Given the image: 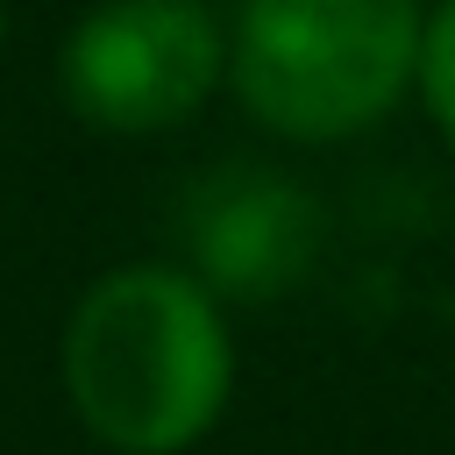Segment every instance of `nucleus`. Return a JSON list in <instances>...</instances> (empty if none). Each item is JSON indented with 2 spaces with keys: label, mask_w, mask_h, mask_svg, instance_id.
I'll list each match as a JSON object with an SVG mask.
<instances>
[{
  "label": "nucleus",
  "mask_w": 455,
  "mask_h": 455,
  "mask_svg": "<svg viewBox=\"0 0 455 455\" xmlns=\"http://www.w3.org/2000/svg\"><path fill=\"white\" fill-rule=\"evenodd\" d=\"M57 370L78 427L114 455H185L235 398L228 313L178 263L92 277L64 320Z\"/></svg>",
  "instance_id": "1"
},
{
  "label": "nucleus",
  "mask_w": 455,
  "mask_h": 455,
  "mask_svg": "<svg viewBox=\"0 0 455 455\" xmlns=\"http://www.w3.org/2000/svg\"><path fill=\"white\" fill-rule=\"evenodd\" d=\"M419 0H242L228 85L284 142H348L419 78Z\"/></svg>",
  "instance_id": "2"
},
{
  "label": "nucleus",
  "mask_w": 455,
  "mask_h": 455,
  "mask_svg": "<svg viewBox=\"0 0 455 455\" xmlns=\"http://www.w3.org/2000/svg\"><path fill=\"white\" fill-rule=\"evenodd\" d=\"M64 100L100 135H171L228 85V28L206 0H100L64 57Z\"/></svg>",
  "instance_id": "3"
},
{
  "label": "nucleus",
  "mask_w": 455,
  "mask_h": 455,
  "mask_svg": "<svg viewBox=\"0 0 455 455\" xmlns=\"http://www.w3.org/2000/svg\"><path fill=\"white\" fill-rule=\"evenodd\" d=\"M320 256V206L306 185L235 164L192 206V277L220 306H263L306 284Z\"/></svg>",
  "instance_id": "4"
},
{
  "label": "nucleus",
  "mask_w": 455,
  "mask_h": 455,
  "mask_svg": "<svg viewBox=\"0 0 455 455\" xmlns=\"http://www.w3.org/2000/svg\"><path fill=\"white\" fill-rule=\"evenodd\" d=\"M427 121L455 142V0H434L427 7V28H419V78H412Z\"/></svg>",
  "instance_id": "5"
},
{
  "label": "nucleus",
  "mask_w": 455,
  "mask_h": 455,
  "mask_svg": "<svg viewBox=\"0 0 455 455\" xmlns=\"http://www.w3.org/2000/svg\"><path fill=\"white\" fill-rule=\"evenodd\" d=\"M0 43H7V0H0Z\"/></svg>",
  "instance_id": "6"
}]
</instances>
